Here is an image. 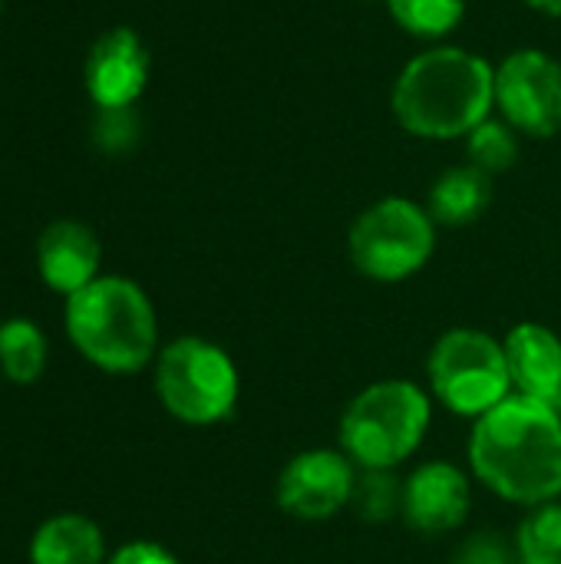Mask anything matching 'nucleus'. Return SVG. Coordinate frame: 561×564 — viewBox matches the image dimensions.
<instances>
[{"instance_id": "nucleus-15", "label": "nucleus", "mask_w": 561, "mask_h": 564, "mask_svg": "<svg viewBox=\"0 0 561 564\" xmlns=\"http://www.w3.org/2000/svg\"><path fill=\"white\" fill-rule=\"evenodd\" d=\"M33 564H103V532L83 516H56L43 522L30 545Z\"/></svg>"}, {"instance_id": "nucleus-12", "label": "nucleus", "mask_w": 561, "mask_h": 564, "mask_svg": "<svg viewBox=\"0 0 561 564\" xmlns=\"http://www.w3.org/2000/svg\"><path fill=\"white\" fill-rule=\"evenodd\" d=\"M513 393L549 403L561 413V340L542 324H519L506 337Z\"/></svg>"}, {"instance_id": "nucleus-22", "label": "nucleus", "mask_w": 561, "mask_h": 564, "mask_svg": "<svg viewBox=\"0 0 561 564\" xmlns=\"http://www.w3.org/2000/svg\"><path fill=\"white\" fill-rule=\"evenodd\" d=\"M453 564H519V555L516 542L509 545L499 532H476L460 545Z\"/></svg>"}, {"instance_id": "nucleus-23", "label": "nucleus", "mask_w": 561, "mask_h": 564, "mask_svg": "<svg viewBox=\"0 0 561 564\" xmlns=\"http://www.w3.org/2000/svg\"><path fill=\"white\" fill-rule=\"evenodd\" d=\"M109 564H179L175 555H169L162 545H152V542H132L126 549H119Z\"/></svg>"}, {"instance_id": "nucleus-13", "label": "nucleus", "mask_w": 561, "mask_h": 564, "mask_svg": "<svg viewBox=\"0 0 561 564\" xmlns=\"http://www.w3.org/2000/svg\"><path fill=\"white\" fill-rule=\"evenodd\" d=\"M99 238L79 225V221H56L43 231L40 238V251H36V261H40V274L43 281L73 297L76 291H83L86 284L96 281V271H99Z\"/></svg>"}, {"instance_id": "nucleus-7", "label": "nucleus", "mask_w": 561, "mask_h": 564, "mask_svg": "<svg viewBox=\"0 0 561 564\" xmlns=\"http://www.w3.org/2000/svg\"><path fill=\"white\" fill-rule=\"evenodd\" d=\"M436 248V221L410 198H384L370 205L347 235L354 268L370 281H407Z\"/></svg>"}, {"instance_id": "nucleus-17", "label": "nucleus", "mask_w": 561, "mask_h": 564, "mask_svg": "<svg viewBox=\"0 0 561 564\" xmlns=\"http://www.w3.org/2000/svg\"><path fill=\"white\" fill-rule=\"evenodd\" d=\"M519 564H561V502L536 506L516 532Z\"/></svg>"}, {"instance_id": "nucleus-19", "label": "nucleus", "mask_w": 561, "mask_h": 564, "mask_svg": "<svg viewBox=\"0 0 561 564\" xmlns=\"http://www.w3.org/2000/svg\"><path fill=\"white\" fill-rule=\"evenodd\" d=\"M466 152H470V165L483 169L486 175L506 172L516 165L519 159V139L516 129L509 122L499 119H483L470 135H466Z\"/></svg>"}, {"instance_id": "nucleus-4", "label": "nucleus", "mask_w": 561, "mask_h": 564, "mask_svg": "<svg viewBox=\"0 0 561 564\" xmlns=\"http://www.w3.org/2000/svg\"><path fill=\"white\" fill-rule=\"evenodd\" d=\"M430 397L410 380H384L350 400L341 416V453L357 469L393 473L427 440Z\"/></svg>"}, {"instance_id": "nucleus-6", "label": "nucleus", "mask_w": 561, "mask_h": 564, "mask_svg": "<svg viewBox=\"0 0 561 564\" xmlns=\"http://www.w3.org/2000/svg\"><path fill=\"white\" fill-rule=\"evenodd\" d=\"M433 397L456 416L479 420L513 393L506 347L483 330H446L427 360Z\"/></svg>"}, {"instance_id": "nucleus-1", "label": "nucleus", "mask_w": 561, "mask_h": 564, "mask_svg": "<svg viewBox=\"0 0 561 564\" xmlns=\"http://www.w3.org/2000/svg\"><path fill=\"white\" fill-rule=\"evenodd\" d=\"M473 476L506 502L546 506L561 496V413L509 393L476 420L470 436Z\"/></svg>"}, {"instance_id": "nucleus-9", "label": "nucleus", "mask_w": 561, "mask_h": 564, "mask_svg": "<svg viewBox=\"0 0 561 564\" xmlns=\"http://www.w3.org/2000/svg\"><path fill=\"white\" fill-rule=\"evenodd\" d=\"M357 486V466L341 449H308L284 463L278 476V506L304 522L334 519Z\"/></svg>"}, {"instance_id": "nucleus-20", "label": "nucleus", "mask_w": 561, "mask_h": 564, "mask_svg": "<svg viewBox=\"0 0 561 564\" xmlns=\"http://www.w3.org/2000/svg\"><path fill=\"white\" fill-rule=\"evenodd\" d=\"M354 509L364 522H390L403 509V486L387 469H360L354 486Z\"/></svg>"}, {"instance_id": "nucleus-3", "label": "nucleus", "mask_w": 561, "mask_h": 564, "mask_svg": "<svg viewBox=\"0 0 561 564\" xmlns=\"http://www.w3.org/2000/svg\"><path fill=\"white\" fill-rule=\"evenodd\" d=\"M66 334L76 350L109 373H136L155 357V311L126 278H96L66 301Z\"/></svg>"}, {"instance_id": "nucleus-24", "label": "nucleus", "mask_w": 561, "mask_h": 564, "mask_svg": "<svg viewBox=\"0 0 561 564\" xmlns=\"http://www.w3.org/2000/svg\"><path fill=\"white\" fill-rule=\"evenodd\" d=\"M526 3L542 10V13H549V17H561V0H526Z\"/></svg>"}, {"instance_id": "nucleus-5", "label": "nucleus", "mask_w": 561, "mask_h": 564, "mask_svg": "<svg viewBox=\"0 0 561 564\" xmlns=\"http://www.w3.org/2000/svg\"><path fill=\"white\" fill-rule=\"evenodd\" d=\"M238 370L231 357L202 337H182L159 354L155 393L162 406L192 426H212L235 413Z\"/></svg>"}, {"instance_id": "nucleus-21", "label": "nucleus", "mask_w": 561, "mask_h": 564, "mask_svg": "<svg viewBox=\"0 0 561 564\" xmlns=\"http://www.w3.org/2000/svg\"><path fill=\"white\" fill-rule=\"evenodd\" d=\"M136 135H139V119H136L132 106L99 109V116L93 122V139L99 142V149H106V152H126V149H132Z\"/></svg>"}, {"instance_id": "nucleus-2", "label": "nucleus", "mask_w": 561, "mask_h": 564, "mask_svg": "<svg viewBox=\"0 0 561 564\" xmlns=\"http://www.w3.org/2000/svg\"><path fill=\"white\" fill-rule=\"evenodd\" d=\"M496 102V69L456 46L413 56L393 83V116L420 139L470 135Z\"/></svg>"}, {"instance_id": "nucleus-11", "label": "nucleus", "mask_w": 561, "mask_h": 564, "mask_svg": "<svg viewBox=\"0 0 561 564\" xmlns=\"http://www.w3.org/2000/svg\"><path fill=\"white\" fill-rule=\"evenodd\" d=\"M149 79V50L136 30L103 33L86 56V89L99 109H122L139 99Z\"/></svg>"}, {"instance_id": "nucleus-10", "label": "nucleus", "mask_w": 561, "mask_h": 564, "mask_svg": "<svg viewBox=\"0 0 561 564\" xmlns=\"http://www.w3.org/2000/svg\"><path fill=\"white\" fill-rule=\"evenodd\" d=\"M473 489L460 466L423 463L403 482V522L420 535H446L460 529L470 516Z\"/></svg>"}, {"instance_id": "nucleus-14", "label": "nucleus", "mask_w": 561, "mask_h": 564, "mask_svg": "<svg viewBox=\"0 0 561 564\" xmlns=\"http://www.w3.org/2000/svg\"><path fill=\"white\" fill-rule=\"evenodd\" d=\"M493 202V175H486L476 165H460L450 169L436 178L430 188L427 212L436 225H473Z\"/></svg>"}, {"instance_id": "nucleus-18", "label": "nucleus", "mask_w": 561, "mask_h": 564, "mask_svg": "<svg viewBox=\"0 0 561 564\" xmlns=\"http://www.w3.org/2000/svg\"><path fill=\"white\" fill-rule=\"evenodd\" d=\"M387 7L413 36H446L466 13V0H387Z\"/></svg>"}, {"instance_id": "nucleus-16", "label": "nucleus", "mask_w": 561, "mask_h": 564, "mask_svg": "<svg viewBox=\"0 0 561 564\" xmlns=\"http://www.w3.org/2000/svg\"><path fill=\"white\" fill-rule=\"evenodd\" d=\"M46 364V340L30 321L0 324V367L13 383H33Z\"/></svg>"}, {"instance_id": "nucleus-8", "label": "nucleus", "mask_w": 561, "mask_h": 564, "mask_svg": "<svg viewBox=\"0 0 561 564\" xmlns=\"http://www.w3.org/2000/svg\"><path fill=\"white\" fill-rule=\"evenodd\" d=\"M496 106L532 139L561 132V63L542 50H516L496 69Z\"/></svg>"}]
</instances>
